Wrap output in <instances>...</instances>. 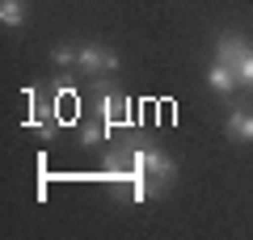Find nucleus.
Masks as SVG:
<instances>
[{
	"label": "nucleus",
	"instance_id": "obj_6",
	"mask_svg": "<svg viewBox=\"0 0 253 240\" xmlns=\"http://www.w3.org/2000/svg\"><path fill=\"white\" fill-rule=\"evenodd\" d=\"M228 139L253 143V114L249 110H228Z\"/></svg>",
	"mask_w": 253,
	"mask_h": 240
},
{
	"label": "nucleus",
	"instance_id": "obj_7",
	"mask_svg": "<svg viewBox=\"0 0 253 240\" xmlns=\"http://www.w3.org/2000/svg\"><path fill=\"white\" fill-rule=\"evenodd\" d=\"M0 21L9 30H17L21 21H26V4H21V0H0Z\"/></svg>",
	"mask_w": 253,
	"mask_h": 240
},
{
	"label": "nucleus",
	"instance_id": "obj_4",
	"mask_svg": "<svg viewBox=\"0 0 253 240\" xmlns=\"http://www.w3.org/2000/svg\"><path fill=\"white\" fill-rule=\"evenodd\" d=\"M207 84H211V93H219V97H232L236 89H241V80H236V72L228 68V63H211L207 68Z\"/></svg>",
	"mask_w": 253,
	"mask_h": 240
},
{
	"label": "nucleus",
	"instance_id": "obj_2",
	"mask_svg": "<svg viewBox=\"0 0 253 240\" xmlns=\"http://www.w3.org/2000/svg\"><path fill=\"white\" fill-rule=\"evenodd\" d=\"M131 169H139V173H148V177H156V181H165L169 186L173 181V160L165 156V152H156V148H131Z\"/></svg>",
	"mask_w": 253,
	"mask_h": 240
},
{
	"label": "nucleus",
	"instance_id": "obj_10",
	"mask_svg": "<svg viewBox=\"0 0 253 240\" xmlns=\"http://www.w3.org/2000/svg\"><path fill=\"white\" fill-rule=\"evenodd\" d=\"M101 139H110V126H106V122H89V126L81 131V143H84V148H97Z\"/></svg>",
	"mask_w": 253,
	"mask_h": 240
},
{
	"label": "nucleus",
	"instance_id": "obj_9",
	"mask_svg": "<svg viewBox=\"0 0 253 240\" xmlns=\"http://www.w3.org/2000/svg\"><path fill=\"white\" fill-rule=\"evenodd\" d=\"M51 59L59 63V68H72V63L81 59V46H72V42H55V51H51Z\"/></svg>",
	"mask_w": 253,
	"mask_h": 240
},
{
	"label": "nucleus",
	"instance_id": "obj_1",
	"mask_svg": "<svg viewBox=\"0 0 253 240\" xmlns=\"http://www.w3.org/2000/svg\"><path fill=\"white\" fill-rule=\"evenodd\" d=\"M76 68H81L84 76H110V72H118V55L110 51V46H101V42H81Z\"/></svg>",
	"mask_w": 253,
	"mask_h": 240
},
{
	"label": "nucleus",
	"instance_id": "obj_8",
	"mask_svg": "<svg viewBox=\"0 0 253 240\" xmlns=\"http://www.w3.org/2000/svg\"><path fill=\"white\" fill-rule=\"evenodd\" d=\"M232 72H236V80H241V89H253V46L241 55V59H236Z\"/></svg>",
	"mask_w": 253,
	"mask_h": 240
},
{
	"label": "nucleus",
	"instance_id": "obj_3",
	"mask_svg": "<svg viewBox=\"0 0 253 240\" xmlns=\"http://www.w3.org/2000/svg\"><path fill=\"white\" fill-rule=\"evenodd\" d=\"M97 110H101V122H106L110 131H114V126H123V122H131V106H126L123 93H101Z\"/></svg>",
	"mask_w": 253,
	"mask_h": 240
},
{
	"label": "nucleus",
	"instance_id": "obj_5",
	"mask_svg": "<svg viewBox=\"0 0 253 240\" xmlns=\"http://www.w3.org/2000/svg\"><path fill=\"white\" fill-rule=\"evenodd\" d=\"M249 51V42H245L241 34H219L215 38V59L219 63H228V68H236V59Z\"/></svg>",
	"mask_w": 253,
	"mask_h": 240
}]
</instances>
